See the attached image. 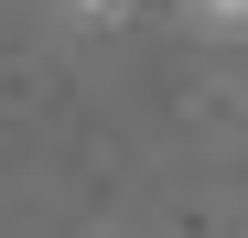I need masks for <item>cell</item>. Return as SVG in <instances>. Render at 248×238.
Returning a JSON list of instances; mask_svg holds the SVG:
<instances>
[{
	"instance_id": "1",
	"label": "cell",
	"mask_w": 248,
	"mask_h": 238,
	"mask_svg": "<svg viewBox=\"0 0 248 238\" xmlns=\"http://www.w3.org/2000/svg\"><path fill=\"white\" fill-rule=\"evenodd\" d=\"M65 11H76V22H119L130 0H65Z\"/></svg>"
}]
</instances>
